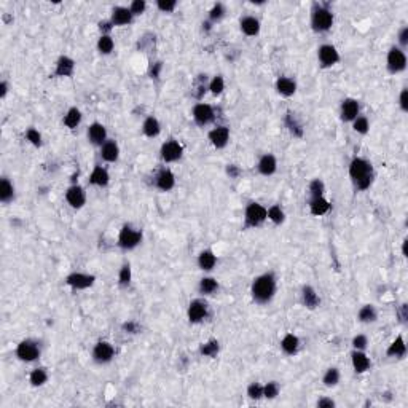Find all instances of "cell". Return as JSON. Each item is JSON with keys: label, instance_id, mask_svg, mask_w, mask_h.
I'll return each instance as SVG.
<instances>
[{"label": "cell", "instance_id": "obj_53", "mask_svg": "<svg viewBox=\"0 0 408 408\" xmlns=\"http://www.w3.org/2000/svg\"><path fill=\"white\" fill-rule=\"evenodd\" d=\"M367 345H368V338L365 335H357V337L352 338V346H354V349H357V351H363L367 348Z\"/></svg>", "mask_w": 408, "mask_h": 408}, {"label": "cell", "instance_id": "obj_25", "mask_svg": "<svg viewBox=\"0 0 408 408\" xmlns=\"http://www.w3.org/2000/svg\"><path fill=\"white\" fill-rule=\"evenodd\" d=\"M239 26H241L242 34H246L247 37H255L260 32V21L253 16H244L241 19Z\"/></svg>", "mask_w": 408, "mask_h": 408}, {"label": "cell", "instance_id": "obj_61", "mask_svg": "<svg viewBox=\"0 0 408 408\" xmlns=\"http://www.w3.org/2000/svg\"><path fill=\"white\" fill-rule=\"evenodd\" d=\"M227 172L231 175V177H238V175H239V169H238L236 166H233V164H231V166H228V168H227Z\"/></svg>", "mask_w": 408, "mask_h": 408}, {"label": "cell", "instance_id": "obj_51", "mask_svg": "<svg viewBox=\"0 0 408 408\" xmlns=\"http://www.w3.org/2000/svg\"><path fill=\"white\" fill-rule=\"evenodd\" d=\"M157 7L163 13H172L175 7H177V2H175V0H158Z\"/></svg>", "mask_w": 408, "mask_h": 408}, {"label": "cell", "instance_id": "obj_37", "mask_svg": "<svg viewBox=\"0 0 408 408\" xmlns=\"http://www.w3.org/2000/svg\"><path fill=\"white\" fill-rule=\"evenodd\" d=\"M114 47H115V42L110 35H101L97 40V50L101 54H110L114 51Z\"/></svg>", "mask_w": 408, "mask_h": 408}, {"label": "cell", "instance_id": "obj_8", "mask_svg": "<svg viewBox=\"0 0 408 408\" xmlns=\"http://www.w3.org/2000/svg\"><path fill=\"white\" fill-rule=\"evenodd\" d=\"M193 120L198 126H207L211 125L212 121L215 120V112L214 108L209 105V104H204V102H200L193 107Z\"/></svg>", "mask_w": 408, "mask_h": 408}, {"label": "cell", "instance_id": "obj_33", "mask_svg": "<svg viewBox=\"0 0 408 408\" xmlns=\"http://www.w3.org/2000/svg\"><path fill=\"white\" fill-rule=\"evenodd\" d=\"M142 131L147 137H157L161 132V125L155 117H149L145 118L144 125H142Z\"/></svg>", "mask_w": 408, "mask_h": 408}, {"label": "cell", "instance_id": "obj_16", "mask_svg": "<svg viewBox=\"0 0 408 408\" xmlns=\"http://www.w3.org/2000/svg\"><path fill=\"white\" fill-rule=\"evenodd\" d=\"M65 201H67L73 209H80L86 203V193L80 185H72L65 192Z\"/></svg>", "mask_w": 408, "mask_h": 408}, {"label": "cell", "instance_id": "obj_6", "mask_svg": "<svg viewBox=\"0 0 408 408\" xmlns=\"http://www.w3.org/2000/svg\"><path fill=\"white\" fill-rule=\"evenodd\" d=\"M42 351H40V346L37 341L34 340H23L19 341L18 346H16V357L23 362H34L40 357Z\"/></svg>", "mask_w": 408, "mask_h": 408}, {"label": "cell", "instance_id": "obj_1", "mask_svg": "<svg viewBox=\"0 0 408 408\" xmlns=\"http://www.w3.org/2000/svg\"><path fill=\"white\" fill-rule=\"evenodd\" d=\"M250 293L253 302L260 305H267L273 300L274 293H276V278L273 273H265L262 276L255 278L252 282Z\"/></svg>", "mask_w": 408, "mask_h": 408}, {"label": "cell", "instance_id": "obj_38", "mask_svg": "<svg viewBox=\"0 0 408 408\" xmlns=\"http://www.w3.org/2000/svg\"><path fill=\"white\" fill-rule=\"evenodd\" d=\"M218 289V282L214 278H203L200 281V292L203 295H212Z\"/></svg>", "mask_w": 408, "mask_h": 408}, {"label": "cell", "instance_id": "obj_28", "mask_svg": "<svg viewBox=\"0 0 408 408\" xmlns=\"http://www.w3.org/2000/svg\"><path fill=\"white\" fill-rule=\"evenodd\" d=\"M281 348H282V351L285 352V354L293 356L300 349V338L296 335H293V333H287L281 341Z\"/></svg>", "mask_w": 408, "mask_h": 408}, {"label": "cell", "instance_id": "obj_27", "mask_svg": "<svg viewBox=\"0 0 408 408\" xmlns=\"http://www.w3.org/2000/svg\"><path fill=\"white\" fill-rule=\"evenodd\" d=\"M15 200V185L10 182L8 177H2L0 180V201L8 204Z\"/></svg>", "mask_w": 408, "mask_h": 408}, {"label": "cell", "instance_id": "obj_58", "mask_svg": "<svg viewBox=\"0 0 408 408\" xmlns=\"http://www.w3.org/2000/svg\"><path fill=\"white\" fill-rule=\"evenodd\" d=\"M123 328L128 330L129 333H137V332H139V325H137L136 322H126V324L123 325Z\"/></svg>", "mask_w": 408, "mask_h": 408}, {"label": "cell", "instance_id": "obj_13", "mask_svg": "<svg viewBox=\"0 0 408 408\" xmlns=\"http://www.w3.org/2000/svg\"><path fill=\"white\" fill-rule=\"evenodd\" d=\"M187 314H189V321L192 324L203 322L204 319L207 317V303L203 302V300H200V299L193 300L189 305V311H187Z\"/></svg>", "mask_w": 408, "mask_h": 408}, {"label": "cell", "instance_id": "obj_4", "mask_svg": "<svg viewBox=\"0 0 408 408\" xmlns=\"http://www.w3.org/2000/svg\"><path fill=\"white\" fill-rule=\"evenodd\" d=\"M333 26V13L327 7L319 5L311 15V27L314 32H327Z\"/></svg>", "mask_w": 408, "mask_h": 408}, {"label": "cell", "instance_id": "obj_26", "mask_svg": "<svg viewBox=\"0 0 408 408\" xmlns=\"http://www.w3.org/2000/svg\"><path fill=\"white\" fill-rule=\"evenodd\" d=\"M108 182H110V175H108L107 169L99 166V164L94 166V169L90 174V183L96 185V187H107Z\"/></svg>", "mask_w": 408, "mask_h": 408}, {"label": "cell", "instance_id": "obj_22", "mask_svg": "<svg viewBox=\"0 0 408 408\" xmlns=\"http://www.w3.org/2000/svg\"><path fill=\"white\" fill-rule=\"evenodd\" d=\"M258 172L262 175H273L274 172H276L278 169V161L276 158H274V155H271V153H267V155H263L258 161Z\"/></svg>", "mask_w": 408, "mask_h": 408}, {"label": "cell", "instance_id": "obj_49", "mask_svg": "<svg viewBox=\"0 0 408 408\" xmlns=\"http://www.w3.org/2000/svg\"><path fill=\"white\" fill-rule=\"evenodd\" d=\"M24 136L34 147H42V134L35 128H29Z\"/></svg>", "mask_w": 408, "mask_h": 408}, {"label": "cell", "instance_id": "obj_45", "mask_svg": "<svg viewBox=\"0 0 408 408\" xmlns=\"http://www.w3.org/2000/svg\"><path fill=\"white\" fill-rule=\"evenodd\" d=\"M352 128H354V131L359 132V134H367L368 129H370V123H368L367 117H357L354 121H352Z\"/></svg>", "mask_w": 408, "mask_h": 408}, {"label": "cell", "instance_id": "obj_47", "mask_svg": "<svg viewBox=\"0 0 408 408\" xmlns=\"http://www.w3.org/2000/svg\"><path fill=\"white\" fill-rule=\"evenodd\" d=\"M224 16H225V7H224V4H215L211 8V12H209V21H211V23L220 21Z\"/></svg>", "mask_w": 408, "mask_h": 408}, {"label": "cell", "instance_id": "obj_20", "mask_svg": "<svg viewBox=\"0 0 408 408\" xmlns=\"http://www.w3.org/2000/svg\"><path fill=\"white\" fill-rule=\"evenodd\" d=\"M75 72V61L69 56H61L56 61V69L54 75L56 77H72Z\"/></svg>", "mask_w": 408, "mask_h": 408}, {"label": "cell", "instance_id": "obj_18", "mask_svg": "<svg viewBox=\"0 0 408 408\" xmlns=\"http://www.w3.org/2000/svg\"><path fill=\"white\" fill-rule=\"evenodd\" d=\"M132 19H134V15L131 13L129 7H115L112 10V16H110L114 26H128L132 23Z\"/></svg>", "mask_w": 408, "mask_h": 408}, {"label": "cell", "instance_id": "obj_48", "mask_svg": "<svg viewBox=\"0 0 408 408\" xmlns=\"http://www.w3.org/2000/svg\"><path fill=\"white\" fill-rule=\"evenodd\" d=\"M247 395L252 400H260L263 397V386L260 383H252L247 388Z\"/></svg>", "mask_w": 408, "mask_h": 408}, {"label": "cell", "instance_id": "obj_30", "mask_svg": "<svg viewBox=\"0 0 408 408\" xmlns=\"http://www.w3.org/2000/svg\"><path fill=\"white\" fill-rule=\"evenodd\" d=\"M302 296H303V303L306 308L310 310H316V308L321 305V299H319L317 292L311 287V285H305L302 290Z\"/></svg>", "mask_w": 408, "mask_h": 408}, {"label": "cell", "instance_id": "obj_36", "mask_svg": "<svg viewBox=\"0 0 408 408\" xmlns=\"http://www.w3.org/2000/svg\"><path fill=\"white\" fill-rule=\"evenodd\" d=\"M357 317H359V321H360V322H363V324H370V322H375V321H377L378 314H377V310H375V306H373V305H363V306L360 308V310H359Z\"/></svg>", "mask_w": 408, "mask_h": 408}, {"label": "cell", "instance_id": "obj_41", "mask_svg": "<svg viewBox=\"0 0 408 408\" xmlns=\"http://www.w3.org/2000/svg\"><path fill=\"white\" fill-rule=\"evenodd\" d=\"M218 349H220L218 341H217V340H209L207 343L201 345L200 352H201V354H203L204 357H214V356H217Z\"/></svg>", "mask_w": 408, "mask_h": 408}, {"label": "cell", "instance_id": "obj_56", "mask_svg": "<svg viewBox=\"0 0 408 408\" xmlns=\"http://www.w3.org/2000/svg\"><path fill=\"white\" fill-rule=\"evenodd\" d=\"M400 107H402L403 112L408 110V90L406 88H403L402 93H400Z\"/></svg>", "mask_w": 408, "mask_h": 408}, {"label": "cell", "instance_id": "obj_42", "mask_svg": "<svg viewBox=\"0 0 408 408\" xmlns=\"http://www.w3.org/2000/svg\"><path fill=\"white\" fill-rule=\"evenodd\" d=\"M322 383L327 386V388H333V386H337L340 383V370L332 367V368H328L324 375V378H322Z\"/></svg>", "mask_w": 408, "mask_h": 408}, {"label": "cell", "instance_id": "obj_29", "mask_svg": "<svg viewBox=\"0 0 408 408\" xmlns=\"http://www.w3.org/2000/svg\"><path fill=\"white\" fill-rule=\"evenodd\" d=\"M330 209V203L325 200L324 196H317V198H311L310 201V212L316 217H321L324 214L328 212Z\"/></svg>", "mask_w": 408, "mask_h": 408}, {"label": "cell", "instance_id": "obj_59", "mask_svg": "<svg viewBox=\"0 0 408 408\" xmlns=\"http://www.w3.org/2000/svg\"><path fill=\"white\" fill-rule=\"evenodd\" d=\"M8 90H10V85H8V82H0V97L2 99H5L7 97V94H8Z\"/></svg>", "mask_w": 408, "mask_h": 408}, {"label": "cell", "instance_id": "obj_19", "mask_svg": "<svg viewBox=\"0 0 408 408\" xmlns=\"http://www.w3.org/2000/svg\"><path fill=\"white\" fill-rule=\"evenodd\" d=\"M155 185H157V189L161 190V192L172 190L174 185H175V177H174L172 171H169V169L160 171L158 175H157V179H155Z\"/></svg>", "mask_w": 408, "mask_h": 408}, {"label": "cell", "instance_id": "obj_40", "mask_svg": "<svg viewBox=\"0 0 408 408\" xmlns=\"http://www.w3.org/2000/svg\"><path fill=\"white\" fill-rule=\"evenodd\" d=\"M268 218L271 220L274 225H281L284 222V220H285V214H284V211L281 209L279 204H273L268 209Z\"/></svg>", "mask_w": 408, "mask_h": 408}, {"label": "cell", "instance_id": "obj_55", "mask_svg": "<svg viewBox=\"0 0 408 408\" xmlns=\"http://www.w3.org/2000/svg\"><path fill=\"white\" fill-rule=\"evenodd\" d=\"M317 406L319 408H333L335 402L332 399H328V397H322V399L317 400Z\"/></svg>", "mask_w": 408, "mask_h": 408}, {"label": "cell", "instance_id": "obj_35", "mask_svg": "<svg viewBox=\"0 0 408 408\" xmlns=\"http://www.w3.org/2000/svg\"><path fill=\"white\" fill-rule=\"evenodd\" d=\"M29 381H30L32 386H34V388H40V386H43V384L48 381V372H47V368H43V367L34 368V370L30 372V375H29Z\"/></svg>", "mask_w": 408, "mask_h": 408}, {"label": "cell", "instance_id": "obj_24", "mask_svg": "<svg viewBox=\"0 0 408 408\" xmlns=\"http://www.w3.org/2000/svg\"><path fill=\"white\" fill-rule=\"evenodd\" d=\"M101 157L107 163H115L120 157V147L115 140H107L101 145Z\"/></svg>", "mask_w": 408, "mask_h": 408}, {"label": "cell", "instance_id": "obj_17", "mask_svg": "<svg viewBox=\"0 0 408 408\" xmlns=\"http://www.w3.org/2000/svg\"><path fill=\"white\" fill-rule=\"evenodd\" d=\"M359 110H360V105L356 99L352 97H348L345 99L343 102H341V120L343 121H354L357 117H359Z\"/></svg>", "mask_w": 408, "mask_h": 408}, {"label": "cell", "instance_id": "obj_31", "mask_svg": "<svg viewBox=\"0 0 408 408\" xmlns=\"http://www.w3.org/2000/svg\"><path fill=\"white\" fill-rule=\"evenodd\" d=\"M215 263H217V257L212 250H203L200 255H198V267H200L203 271L214 270Z\"/></svg>", "mask_w": 408, "mask_h": 408}, {"label": "cell", "instance_id": "obj_43", "mask_svg": "<svg viewBox=\"0 0 408 408\" xmlns=\"http://www.w3.org/2000/svg\"><path fill=\"white\" fill-rule=\"evenodd\" d=\"M225 90V80H224V77L222 75H215L214 79L211 80V83H209V91H211L214 96H218V94H222Z\"/></svg>", "mask_w": 408, "mask_h": 408}, {"label": "cell", "instance_id": "obj_7", "mask_svg": "<svg viewBox=\"0 0 408 408\" xmlns=\"http://www.w3.org/2000/svg\"><path fill=\"white\" fill-rule=\"evenodd\" d=\"M161 160L164 163H174V161H179L183 155V147L179 144L177 140L174 139H169L168 142H164L161 145Z\"/></svg>", "mask_w": 408, "mask_h": 408}, {"label": "cell", "instance_id": "obj_9", "mask_svg": "<svg viewBox=\"0 0 408 408\" xmlns=\"http://www.w3.org/2000/svg\"><path fill=\"white\" fill-rule=\"evenodd\" d=\"M115 357V349L108 341H99V343L93 348V360L96 363H108L112 362Z\"/></svg>", "mask_w": 408, "mask_h": 408}, {"label": "cell", "instance_id": "obj_39", "mask_svg": "<svg viewBox=\"0 0 408 408\" xmlns=\"http://www.w3.org/2000/svg\"><path fill=\"white\" fill-rule=\"evenodd\" d=\"M131 279H132L131 265L129 263H125L123 267L120 268V273H118V284H120V287H128V285L131 284Z\"/></svg>", "mask_w": 408, "mask_h": 408}, {"label": "cell", "instance_id": "obj_46", "mask_svg": "<svg viewBox=\"0 0 408 408\" xmlns=\"http://www.w3.org/2000/svg\"><path fill=\"white\" fill-rule=\"evenodd\" d=\"M325 192V185L321 179H314L310 182V193L311 198H317V196H324Z\"/></svg>", "mask_w": 408, "mask_h": 408}, {"label": "cell", "instance_id": "obj_52", "mask_svg": "<svg viewBox=\"0 0 408 408\" xmlns=\"http://www.w3.org/2000/svg\"><path fill=\"white\" fill-rule=\"evenodd\" d=\"M145 8H147V4L144 2V0H134V2H131L129 5V10H131V13L134 15V16H139L145 12Z\"/></svg>", "mask_w": 408, "mask_h": 408}, {"label": "cell", "instance_id": "obj_12", "mask_svg": "<svg viewBox=\"0 0 408 408\" xmlns=\"http://www.w3.org/2000/svg\"><path fill=\"white\" fill-rule=\"evenodd\" d=\"M406 67V56L400 48H391L388 53V69L392 73L402 72Z\"/></svg>", "mask_w": 408, "mask_h": 408}, {"label": "cell", "instance_id": "obj_44", "mask_svg": "<svg viewBox=\"0 0 408 408\" xmlns=\"http://www.w3.org/2000/svg\"><path fill=\"white\" fill-rule=\"evenodd\" d=\"M278 395H279V384L276 381H270L263 386V397L273 400V399H276Z\"/></svg>", "mask_w": 408, "mask_h": 408}, {"label": "cell", "instance_id": "obj_50", "mask_svg": "<svg viewBox=\"0 0 408 408\" xmlns=\"http://www.w3.org/2000/svg\"><path fill=\"white\" fill-rule=\"evenodd\" d=\"M285 123H287V126L290 128V131L293 132L295 136H299V137L303 136V128H302V125L296 123V120H295L293 114H290V112L287 114V118H285Z\"/></svg>", "mask_w": 408, "mask_h": 408}, {"label": "cell", "instance_id": "obj_3", "mask_svg": "<svg viewBox=\"0 0 408 408\" xmlns=\"http://www.w3.org/2000/svg\"><path fill=\"white\" fill-rule=\"evenodd\" d=\"M267 218H268V209L262 206L260 203L252 201L246 206L244 228H257L260 225H263V222Z\"/></svg>", "mask_w": 408, "mask_h": 408}, {"label": "cell", "instance_id": "obj_11", "mask_svg": "<svg viewBox=\"0 0 408 408\" xmlns=\"http://www.w3.org/2000/svg\"><path fill=\"white\" fill-rule=\"evenodd\" d=\"M96 278L93 274H85V273H72L65 278V284L70 285L75 290H85L88 287H91L94 284Z\"/></svg>", "mask_w": 408, "mask_h": 408}, {"label": "cell", "instance_id": "obj_34", "mask_svg": "<svg viewBox=\"0 0 408 408\" xmlns=\"http://www.w3.org/2000/svg\"><path fill=\"white\" fill-rule=\"evenodd\" d=\"M80 123H82V112L77 107H70L67 114L64 115V125L69 129H75Z\"/></svg>", "mask_w": 408, "mask_h": 408}, {"label": "cell", "instance_id": "obj_15", "mask_svg": "<svg viewBox=\"0 0 408 408\" xmlns=\"http://www.w3.org/2000/svg\"><path fill=\"white\" fill-rule=\"evenodd\" d=\"M209 140L215 149H225L230 140V128L228 126H215L209 131Z\"/></svg>", "mask_w": 408, "mask_h": 408}, {"label": "cell", "instance_id": "obj_5", "mask_svg": "<svg viewBox=\"0 0 408 408\" xmlns=\"http://www.w3.org/2000/svg\"><path fill=\"white\" fill-rule=\"evenodd\" d=\"M142 239H144V235H142V231L137 230V228H132L131 225H125L123 228L120 230V235H118V246L125 250H131L137 247Z\"/></svg>", "mask_w": 408, "mask_h": 408}, {"label": "cell", "instance_id": "obj_60", "mask_svg": "<svg viewBox=\"0 0 408 408\" xmlns=\"http://www.w3.org/2000/svg\"><path fill=\"white\" fill-rule=\"evenodd\" d=\"M161 67H163V64H161V62H157L155 65H153V69H152V72H150L153 79H158V75H160Z\"/></svg>", "mask_w": 408, "mask_h": 408}, {"label": "cell", "instance_id": "obj_57", "mask_svg": "<svg viewBox=\"0 0 408 408\" xmlns=\"http://www.w3.org/2000/svg\"><path fill=\"white\" fill-rule=\"evenodd\" d=\"M399 43L402 47H406L408 45V27H403L399 34Z\"/></svg>", "mask_w": 408, "mask_h": 408}, {"label": "cell", "instance_id": "obj_54", "mask_svg": "<svg viewBox=\"0 0 408 408\" xmlns=\"http://www.w3.org/2000/svg\"><path fill=\"white\" fill-rule=\"evenodd\" d=\"M99 29H101V32H102V35H110V30L114 29V24H112V21H101V23H99Z\"/></svg>", "mask_w": 408, "mask_h": 408}, {"label": "cell", "instance_id": "obj_10", "mask_svg": "<svg viewBox=\"0 0 408 408\" xmlns=\"http://www.w3.org/2000/svg\"><path fill=\"white\" fill-rule=\"evenodd\" d=\"M317 58L321 62V67L328 69L333 67L337 62H340V53L333 45H322L317 51Z\"/></svg>", "mask_w": 408, "mask_h": 408}, {"label": "cell", "instance_id": "obj_21", "mask_svg": "<svg viewBox=\"0 0 408 408\" xmlns=\"http://www.w3.org/2000/svg\"><path fill=\"white\" fill-rule=\"evenodd\" d=\"M351 362H352V367H354V370L357 373H363V372H367L372 365V362L370 359L367 357V354L363 351H357L354 349L352 351V354H351Z\"/></svg>", "mask_w": 408, "mask_h": 408}, {"label": "cell", "instance_id": "obj_23", "mask_svg": "<svg viewBox=\"0 0 408 408\" xmlns=\"http://www.w3.org/2000/svg\"><path fill=\"white\" fill-rule=\"evenodd\" d=\"M276 90L281 96L290 97L296 91V83L293 79H290V77H279V79L276 80Z\"/></svg>", "mask_w": 408, "mask_h": 408}, {"label": "cell", "instance_id": "obj_14", "mask_svg": "<svg viewBox=\"0 0 408 408\" xmlns=\"http://www.w3.org/2000/svg\"><path fill=\"white\" fill-rule=\"evenodd\" d=\"M88 140H90L93 145H99V147L105 144V142L108 140L105 126L102 123H99V121L91 123L90 128H88Z\"/></svg>", "mask_w": 408, "mask_h": 408}, {"label": "cell", "instance_id": "obj_2", "mask_svg": "<svg viewBox=\"0 0 408 408\" xmlns=\"http://www.w3.org/2000/svg\"><path fill=\"white\" fill-rule=\"evenodd\" d=\"M349 177L357 190H367L373 182V166L363 158H354L349 164Z\"/></svg>", "mask_w": 408, "mask_h": 408}, {"label": "cell", "instance_id": "obj_32", "mask_svg": "<svg viewBox=\"0 0 408 408\" xmlns=\"http://www.w3.org/2000/svg\"><path fill=\"white\" fill-rule=\"evenodd\" d=\"M386 354H388V357H403L406 354V346H405L403 337H400V335L397 337L389 345L388 351H386Z\"/></svg>", "mask_w": 408, "mask_h": 408}]
</instances>
